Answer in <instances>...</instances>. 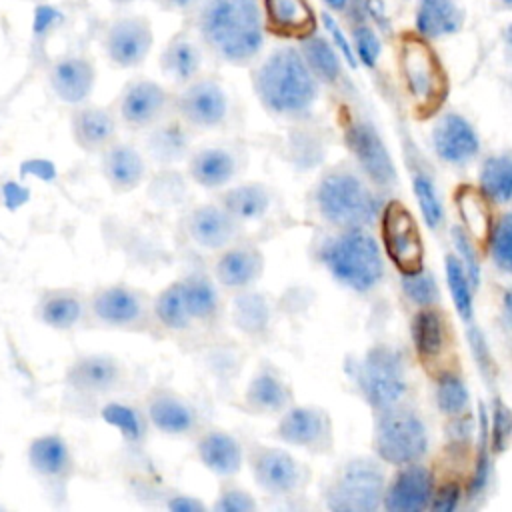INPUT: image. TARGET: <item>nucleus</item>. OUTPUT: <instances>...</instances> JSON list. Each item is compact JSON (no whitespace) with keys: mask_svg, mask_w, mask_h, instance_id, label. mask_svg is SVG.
<instances>
[{"mask_svg":"<svg viewBox=\"0 0 512 512\" xmlns=\"http://www.w3.org/2000/svg\"><path fill=\"white\" fill-rule=\"evenodd\" d=\"M206 42L226 60L244 62L262 44L260 12L254 0H214L202 16Z\"/></svg>","mask_w":512,"mask_h":512,"instance_id":"obj_1","label":"nucleus"},{"mask_svg":"<svg viewBox=\"0 0 512 512\" xmlns=\"http://www.w3.org/2000/svg\"><path fill=\"white\" fill-rule=\"evenodd\" d=\"M256 92L266 108L280 114H296L314 102L316 84L296 50L284 48L260 66Z\"/></svg>","mask_w":512,"mask_h":512,"instance_id":"obj_2","label":"nucleus"},{"mask_svg":"<svg viewBox=\"0 0 512 512\" xmlns=\"http://www.w3.org/2000/svg\"><path fill=\"white\" fill-rule=\"evenodd\" d=\"M322 260L334 278L354 290H370L384 270L376 240L360 228L332 238L322 250Z\"/></svg>","mask_w":512,"mask_h":512,"instance_id":"obj_3","label":"nucleus"},{"mask_svg":"<svg viewBox=\"0 0 512 512\" xmlns=\"http://www.w3.org/2000/svg\"><path fill=\"white\" fill-rule=\"evenodd\" d=\"M400 70L420 114H432L446 96V76L436 52L426 40L404 36L400 42Z\"/></svg>","mask_w":512,"mask_h":512,"instance_id":"obj_4","label":"nucleus"},{"mask_svg":"<svg viewBox=\"0 0 512 512\" xmlns=\"http://www.w3.org/2000/svg\"><path fill=\"white\" fill-rule=\"evenodd\" d=\"M316 202L322 216L346 228H360L374 220L376 216V198L372 192L352 174H328L318 190Z\"/></svg>","mask_w":512,"mask_h":512,"instance_id":"obj_5","label":"nucleus"},{"mask_svg":"<svg viewBox=\"0 0 512 512\" xmlns=\"http://www.w3.org/2000/svg\"><path fill=\"white\" fill-rule=\"evenodd\" d=\"M384 498V474L372 460L348 462L326 490V506L334 512H372Z\"/></svg>","mask_w":512,"mask_h":512,"instance_id":"obj_6","label":"nucleus"},{"mask_svg":"<svg viewBox=\"0 0 512 512\" xmlns=\"http://www.w3.org/2000/svg\"><path fill=\"white\" fill-rule=\"evenodd\" d=\"M374 430V448L388 464L406 466L416 462L428 446V436L422 420L402 408L382 410Z\"/></svg>","mask_w":512,"mask_h":512,"instance_id":"obj_7","label":"nucleus"},{"mask_svg":"<svg viewBox=\"0 0 512 512\" xmlns=\"http://www.w3.org/2000/svg\"><path fill=\"white\" fill-rule=\"evenodd\" d=\"M356 376L366 402L378 410L394 408L406 392L402 358L386 346L372 348L358 364Z\"/></svg>","mask_w":512,"mask_h":512,"instance_id":"obj_8","label":"nucleus"},{"mask_svg":"<svg viewBox=\"0 0 512 512\" xmlns=\"http://www.w3.org/2000/svg\"><path fill=\"white\" fill-rule=\"evenodd\" d=\"M382 240L394 266L402 274L422 270L424 246L418 224L400 202H390L382 214Z\"/></svg>","mask_w":512,"mask_h":512,"instance_id":"obj_9","label":"nucleus"},{"mask_svg":"<svg viewBox=\"0 0 512 512\" xmlns=\"http://www.w3.org/2000/svg\"><path fill=\"white\" fill-rule=\"evenodd\" d=\"M88 308L100 324L112 328H138L148 316L146 296L126 284L98 288L90 296Z\"/></svg>","mask_w":512,"mask_h":512,"instance_id":"obj_10","label":"nucleus"},{"mask_svg":"<svg viewBox=\"0 0 512 512\" xmlns=\"http://www.w3.org/2000/svg\"><path fill=\"white\" fill-rule=\"evenodd\" d=\"M152 28L140 16H126L116 20L104 36V50L118 68L140 66L152 48Z\"/></svg>","mask_w":512,"mask_h":512,"instance_id":"obj_11","label":"nucleus"},{"mask_svg":"<svg viewBox=\"0 0 512 512\" xmlns=\"http://www.w3.org/2000/svg\"><path fill=\"white\" fill-rule=\"evenodd\" d=\"M168 106V92L154 80L130 82L118 100V116L124 126L142 130L154 126Z\"/></svg>","mask_w":512,"mask_h":512,"instance_id":"obj_12","label":"nucleus"},{"mask_svg":"<svg viewBox=\"0 0 512 512\" xmlns=\"http://www.w3.org/2000/svg\"><path fill=\"white\" fill-rule=\"evenodd\" d=\"M124 366L110 354H84L66 372L70 388L82 394H110L120 388Z\"/></svg>","mask_w":512,"mask_h":512,"instance_id":"obj_13","label":"nucleus"},{"mask_svg":"<svg viewBox=\"0 0 512 512\" xmlns=\"http://www.w3.org/2000/svg\"><path fill=\"white\" fill-rule=\"evenodd\" d=\"M180 116L198 128H212L226 118L228 100L224 90L212 80H200L190 84L178 96Z\"/></svg>","mask_w":512,"mask_h":512,"instance_id":"obj_14","label":"nucleus"},{"mask_svg":"<svg viewBox=\"0 0 512 512\" xmlns=\"http://www.w3.org/2000/svg\"><path fill=\"white\" fill-rule=\"evenodd\" d=\"M346 142L358 164L380 186H388L396 180V170L380 136L368 124H352L346 130Z\"/></svg>","mask_w":512,"mask_h":512,"instance_id":"obj_15","label":"nucleus"},{"mask_svg":"<svg viewBox=\"0 0 512 512\" xmlns=\"http://www.w3.org/2000/svg\"><path fill=\"white\" fill-rule=\"evenodd\" d=\"M384 508L388 512H420L432 500V474L424 466L406 464L384 492Z\"/></svg>","mask_w":512,"mask_h":512,"instance_id":"obj_16","label":"nucleus"},{"mask_svg":"<svg viewBox=\"0 0 512 512\" xmlns=\"http://www.w3.org/2000/svg\"><path fill=\"white\" fill-rule=\"evenodd\" d=\"M432 142L436 154L448 164H466L478 154L480 142L474 128L460 114H444L434 130Z\"/></svg>","mask_w":512,"mask_h":512,"instance_id":"obj_17","label":"nucleus"},{"mask_svg":"<svg viewBox=\"0 0 512 512\" xmlns=\"http://www.w3.org/2000/svg\"><path fill=\"white\" fill-rule=\"evenodd\" d=\"M32 472L50 482H66L74 474V456L60 434H42L30 440L26 450Z\"/></svg>","mask_w":512,"mask_h":512,"instance_id":"obj_18","label":"nucleus"},{"mask_svg":"<svg viewBox=\"0 0 512 512\" xmlns=\"http://www.w3.org/2000/svg\"><path fill=\"white\" fill-rule=\"evenodd\" d=\"M96 84V70L84 56H64L50 68V86L66 104H82L88 100Z\"/></svg>","mask_w":512,"mask_h":512,"instance_id":"obj_19","label":"nucleus"},{"mask_svg":"<svg viewBox=\"0 0 512 512\" xmlns=\"http://www.w3.org/2000/svg\"><path fill=\"white\" fill-rule=\"evenodd\" d=\"M102 176L114 192H132L146 176L144 156L136 146L114 140L102 150Z\"/></svg>","mask_w":512,"mask_h":512,"instance_id":"obj_20","label":"nucleus"},{"mask_svg":"<svg viewBox=\"0 0 512 512\" xmlns=\"http://www.w3.org/2000/svg\"><path fill=\"white\" fill-rule=\"evenodd\" d=\"M146 418L158 432L168 436L188 434L196 424L190 404L166 388H156L148 394Z\"/></svg>","mask_w":512,"mask_h":512,"instance_id":"obj_21","label":"nucleus"},{"mask_svg":"<svg viewBox=\"0 0 512 512\" xmlns=\"http://www.w3.org/2000/svg\"><path fill=\"white\" fill-rule=\"evenodd\" d=\"M70 128L76 146L86 152H102L116 140L118 124L110 110L102 106H80L72 112Z\"/></svg>","mask_w":512,"mask_h":512,"instance_id":"obj_22","label":"nucleus"},{"mask_svg":"<svg viewBox=\"0 0 512 512\" xmlns=\"http://www.w3.org/2000/svg\"><path fill=\"white\" fill-rule=\"evenodd\" d=\"M254 478L260 488L272 494H284L296 488L300 480L298 462L284 450L262 448L252 456Z\"/></svg>","mask_w":512,"mask_h":512,"instance_id":"obj_23","label":"nucleus"},{"mask_svg":"<svg viewBox=\"0 0 512 512\" xmlns=\"http://www.w3.org/2000/svg\"><path fill=\"white\" fill-rule=\"evenodd\" d=\"M188 234L202 248H222L236 236V218L212 204L198 206L188 218Z\"/></svg>","mask_w":512,"mask_h":512,"instance_id":"obj_24","label":"nucleus"},{"mask_svg":"<svg viewBox=\"0 0 512 512\" xmlns=\"http://www.w3.org/2000/svg\"><path fill=\"white\" fill-rule=\"evenodd\" d=\"M200 462L218 476H232L242 466L240 444L222 430H210L202 434L196 444Z\"/></svg>","mask_w":512,"mask_h":512,"instance_id":"obj_25","label":"nucleus"},{"mask_svg":"<svg viewBox=\"0 0 512 512\" xmlns=\"http://www.w3.org/2000/svg\"><path fill=\"white\" fill-rule=\"evenodd\" d=\"M326 426V416L318 408H292L282 416L278 436L296 446H314L324 438Z\"/></svg>","mask_w":512,"mask_h":512,"instance_id":"obj_26","label":"nucleus"},{"mask_svg":"<svg viewBox=\"0 0 512 512\" xmlns=\"http://www.w3.org/2000/svg\"><path fill=\"white\" fill-rule=\"evenodd\" d=\"M270 28L282 36H306L314 30V12L306 0H264Z\"/></svg>","mask_w":512,"mask_h":512,"instance_id":"obj_27","label":"nucleus"},{"mask_svg":"<svg viewBox=\"0 0 512 512\" xmlns=\"http://www.w3.org/2000/svg\"><path fill=\"white\" fill-rule=\"evenodd\" d=\"M262 258L252 248H234L224 252L216 262V278L226 288H242L258 278Z\"/></svg>","mask_w":512,"mask_h":512,"instance_id":"obj_28","label":"nucleus"},{"mask_svg":"<svg viewBox=\"0 0 512 512\" xmlns=\"http://www.w3.org/2000/svg\"><path fill=\"white\" fill-rule=\"evenodd\" d=\"M454 202L462 218V224L466 226V234L478 242H486L492 230V218L488 198L484 196V192L464 184L456 190Z\"/></svg>","mask_w":512,"mask_h":512,"instance_id":"obj_29","label":"nucleus"},{"mask_svg":"<svg viewBox=\"0 0 512 512\" xmlns=\"http://www.w3.org/2000/svg\"><path fill=\"white\" fill-rule=\"evenodd\" d=\"M84 314V302L76 292L54 290L48 292L38 304V318L54 330L74 328Z\"/></svg>","mask_w":512,"mask_h":512,"instance_id":"obj_30","label":"nucleus"},{"mask_svg":"<svg viewBox=\"0 0 512 512\" xmlns=\"http://www.w3.org/2000/svg\"><path fill=\"white\" fill-rule=\"evenodd\" d=\"M234 174V158L222 148H202L190 160V176L204 188H218Z\"/></svg>","mask_w":512,"mask_h":512,"instance_id":"obj_31","label":"nucleus"},{"mask_svg":"<svg viewBox=\"0 0 512 512\" xmlns=\"http://www.w3.org/2000/svg\"><path fill=\"white\" fill-rule=\"evenodd\" d=\"M462 16L452 0H420L416 26L428 38L452 34L460 28Z\"/></svg>","mask_w":512,"mask_h":512,"instance_id":"obj_32","label":"nucleus"},{"mask_svg":"<svg viewBox=\"0 0 512 512\" xmlns=\"http://www.w3.org/2000/svg\"><path fill=\"white\" fill-rule=\"evenodd\" d=\"M150 306H152L154 318L168 330H184L192 322V316L188 312L186 298H184L182 280L172 282L162 292H158Z\"/></svg>","mask_w":512,"mask_h":512,"instance_id":"obj_33","label":"nucleus"},{"mask_svg":"<svg viewBox=\"0 0 512 512\" xmlns=\"http://www.w3.org/2000/svg\"><path fill=\"white\" fill-rule=\"evenodd\" d=\"M412 340L422 360L438 358L446 346L444 320L436 310H422L412 320Z\"/></svg>","mask_w":512,"mask_h":512,"instance_id":"obj_34","label":"nucleus"},{"mask_svg":"<svg viewBox=\"0 0 512 512\" xmlns=\"http://www.w3.org/2000/svg\"><path fill=\"white\" fill-rule=\"evenodd\" d=\"M100 418L118 430V434L122 436V440L130 446H136L144 440L146 436V416L130 406V404H122V402H106L100 408Z\"/></svg>","mask_w":512,"mask_h":512,"instance_id":"obj_35","label":"nucleus"},{"mask_svg":"<svg viewBox=\"0 0 512 512\" xmlns=\"http://www.w3.org/2000/svg\"><path fill=\"white\" fill-rule=\"evenodd\" d=\"M480 186L486 198L506 204L512 200V156L500 154L484 160L480 168Z\"/></svg>","mask_w":512,"mask_h":512,"instance_id":"obj_36","label":"nucleus"},{"mask_svg":"<svg viewBox=\"0 0 512 512\" xmlns=\"http://www.w3.org/2000/svg\"><path fill=\"white\" fill-rule=\"evenodd\" d=\"M222 204L234 218L250 220L264 214L268 208V192L260 184H242L228 190L222 198Z\"/></svg>","mask_w":512,"mask_h":512,"instance_id":"obj_37","label":"nucleus"},{"mask_svg":"<svg viewBox=\"0 0 512 512\" xmlns=\"http://www.w3.org/2000/svg\"><path fill=\"white\" fill-rule=\"evenodd\" d=\"M162 68L176 82H188L200 68V54L188 40H174L162 54Z\"/></svg>","mask_w":512,"mask_h":512,"instance_id":"obj_38","label":"nucleus"},{"mask_svg":"<svg viewBox=\"0 0 512 512\" xmlns=\"http://www.w3.org/2000/svg\"><path fill=\"white\" fill-rule=\"evenodd\" d=\"M246 402L258 410H280L288 402V390L272 372H260L246 390Z\"/></svg>","mask_w":512,"mask_h":512,"instance_id":"obj_39","label":"nucleus"},{"mask_svg":"<svg viewBox=\"0 0 512 512\" xmlns=\"http://www.w3.org/2000/svg\"><path fill=\"white\" fill-rule=\"evenodd\" d=\"M184 298L192 320H208L218 308L214 286L204 276H188L182 280Z\"/></svg>","mask_w":512,"mask_h":512,"instance_id":"obj_40","label":"nucleus"},{"mask_svg":"<svg viewBox=\"0 0 512 512\" xmlns=\"http://www.w3.org/2000/svg\"><path fill=\"white\" fill-rule=\"evenodd\" d=\"M186 144H188V138H186L182 126L174 124V122L154 128V132L148 138L150 154L158 162L178 160L186 152Z\"/></svg>","mask_w":512,"mask_h":512,"instance_id":"obj_41","label":"nucleus"},{"mask_svg":"<svg viewBox=\"0 0 512 512\" xmlns=\"http://www.w3.org/2000/svg\"><path fill=\"white\" fill-rule=\"evenodd\" d=\"M446 282L458 314L468 322L472 318V292L464 266L456 256H446Z\"/></svg>","mask_w":512,"mask_h":512,"instance_id":"obj_42","label":"nucleus"},{"mask_svg":"<svg viewBox=\"0 0 512 512\" xmlns=\"http://www.w3.org/2000/svg\"><path fill=\"white\" fill-rule=\"evenodd\" d=\"M304 56L310 68L324 80L334 82L340 76V62L334 50L322 38H310L304 42Z\"/></svg>","mask_w":512,"mask_h":512,"instance_id":"obj_43","label":"nucleus"},{"mask_svg":"<svg viewBox=\"0 0 512 512\" xmlns=\"http://www.w3.org/2000/svg\"><path fill=\"white\" fill-rule=\"evenodd\" d=\"M436 404L448 416H460L468 404V390L456 374H444L436 386Z\"/></svg>","mask_w":512,"mask_h":512,"instance_id":"obj_44","label":"nucleus"},{"mask_svg":"<svg viewBox=\"0 0 512 512\" xmlns=\"http://www.w3.org/2000/svg\"><path fill=\"white\" fill-rule=\"evenodd\" d=\"M234 322L244 332H258L264 328L268 320L266 302L258 294H244L238 296L234 302Z\"/></svg>","mask_w":512,"mask_h":512,"instance_id":"obj_45","label":"nucleus"},{"mask_svg":"<svg viewBox=\"0 0 512 512\" xmlns=\"http://www.w3.org/2000/svg\"><path fill=\"white\" fill-rule=\"evenodd\" d=\"M488 240L494 262L502 270L512 272V212L498 218V222L490 230Z\"/></svg>","mask_w":512,"mask_h":512,"instance_id":"obj_46","label":"nucleus"},{"mask_svg":"<svg viewBox=\"0 0 512 512\" xmlns=\"http://www.w3.org/2000/svg\"><path fill=\"white\" fill-rule=\"evenodd\" d=\"M414 194H416V200H418V206L422 210L426 224L430 228H436L442 222L444 212H442L440 198H438L436 188L430 182V178H426L424 174H416L414 176Z\"/></svg>","mask_w":512,"mask_h":512,"instance_id":"obj_47","label":"nucleus"},{"mask_svg":"<svg viewBox=\"0 0 512 512\" xmlns=\"http://www.w3.org/2000/svg\"><path fill=\"white\" fill-rule=\"evenodd\" d=\"M402 288L410 300H414L420 306H430L438 298L436 280L430 272L418 270L410 274H402Z\"/></svg>","mask_w":512,"mask_h":512,"instance_id":"obj_48","label":"nucleus"},{"mask_svg":"<svg viewBox=\"0 0 512 512\" xmlns=\"http://www.w3.org/2000/svg\"><path fill=\"white\" fill-rule=\"evenodd\" d=\"M492 416V446L496 452H500L504 450L506 440L510 438L512 432V412L504 404L496 402Z\"/></svg>","mask_w":512,"mask_h":512,"instance_id":"obj_49","label":"nucleus"},{"mask_svg":"<svg viewBox=\"0 0 512 512\" xmlns=\"http://www.w3.org/2000/svg\"><path fill=\"white\" fill-rule=\"evenodd\" d=\"M354 42H356V52H358L360 60L366 66H374L378 60V54H380V42H378L376 34L370 28L360 26L354 30Z\"/></svg>","mask_w":512,"mask_h":512,"instance_id":"obj_50","label":"nucleus"},{"mask_svg":"<svg viewBox=\"0 0 512 512\" xmlns=\"http://www.w3.org/2000/svg\"><path fill=\"white\" fill-rule=\"evenodd\" d=\"M256 508V502L250 494L238 488H228L220 494L218 502L214 504V510L218 512H250Z\"/></svg>","mask_w":512,"mask_h":512,"instance_id":"obj_51","label":"nucleus"},{"mask_svg":"<svg viewBox=\"0 0 512 512\" xmlns=\"http://www.w3.org/2000/svg\"><path fill=\"white\" fill-rule=\"evenodd\" d=\"M452 238H454V244H456L458 252L464 256L468 274H470V278H472V284L476 286V284H478V278H480V268H478V262H476V256H474V250H472L470 236H468L462 228L454 226V228H452Z\"/></svg>","mask_w":512,"mask_h":512,"instance_id":"obj_52","label":"nucleus"},{"mask_svg":"<svg viewBox=\"0 0 512 512\" xmlns=\"http://www.w3.org/2000/svg\"><path fill=\"white\" fill-rule=\"evenodd\" d=\"M458 500H460V488H458V484L450 482V484H444L436 492V496H432L430 508L434 512H452L458 506Z\"/></svg>","mask_w":512,"mask_h":512,"instance_id":"obj_53","label":"nucleus"},{"mask_svg":"<svg viewBox=\"0 0 512 512\" xmlns=\"http://www.w3.org/2000/svg\"><path fill=\"white\" fill-rule=\"evenodd\" d=\"M60 18H62V14L54 6H38L36 14H34V22H32L34 34H38V36L46 34Z\"/></svg>","mask_w":512,"mask_h":512,"instance_id":"obj_54","label":"nucleus"},{"mask_svg":"<svg viewBox=\"0 0 512 512\" xmlns=\"http://www.w3.org/2000/svg\"><path fill=\"white\" fill-rule=\"evenodd\" d=\"M322 20H324V24H326V28H328V32L332 34V38H334V42L338 44V48L342 50V54H344V58H346V62L354 68L356 66V58H354V52H352V48H350V44H348V40L344 38V34H342V30L338 28V24L334 22V18L332 16H328V14H322Z\"/></svg>","mask_w":512,"mask_h":512,"instance_id":"obj_55","label":"nucleus"},{"mask_svg":"<svg viewBox=\"0 0 512 512\" xmlns=\"http://www.w3.org/2000/svg\"><path fill=\"white\" fill-rule=\"evenodd\" d=\"M28 172L42 178V180H52L54 174H56L54 166L46 160H28V162H24L22 164V174H28Z\"/></svg>","mask_w":512,"mask_h":512,"instance_id":"obj_56","label":"nucleus"},{"mask_svg":"<svg viewBox=\"0 0 512 512\" xmlns=\"http://www.w3.org/2000/svg\"><path fill=\"white\" fill-rule=\"evenodd\" d=\"M168 508L172 512H202L204 504L190 496H174L168 500Z\"/></svg>","mask_w":512,"mask_h":512,"instance_id":"obj_57","label":"nucleus"},{"mask_svg":"<svg viewBox=\"0 0 512 512\" xmlns=\"http://www.w3.org/2000/svg\"><path fill=\"white\" fill-rule=\"evenodd\" d=\"M504 318H506V322L512 328V288L504 296Z\"/></svg>","mask_w":512,"mask_h":512,"instance_id":"obj_58","label":"nucleus"},{"mask_svg":"<svg viewBox=\"0 0 512 512\" xmlns=\"http://www.w3.org/2000/svg\"><path fill=\"white\" fill-rule=\"evenodd\" d=\"M504 40H506V46H508V52L512 54V24L506 28V34H504Z\"/></svg>","mask_w":512,"mask_h":512,"instance_id":"obj_59","label":"nucleus"},{"mask_svg":"<svg viewBox=\"0 0 512 512\" xmlns=\"http://www.w3.org/2000/svg\"><path fill=\"white\" fill-rule=\"evenodd\" d=\"M332 8H336V10H342L344 8V4H346V0H326Z\"/></svg>","mask_w":512,"mask_h":512,"instance_id":"obj_60","label":"nucleus"},{"mask_svg":"<svg viewBox=\"0 0 512 512\" xmlns=\"http://www.w3.org/2000/svg\"><path fill=\"white\" fill-rule=\"evenodd\" d=\"M172 4H176V6H186L188 2H192V0H170Z\"/></svg>","mask_w":512,"mask_h":512,"instance_id":"obj_61","label":"nucleus"},{"mask_svg":"<svg viewBox=\"0 0 512 512\" xmlns=\"http://www.w3.org/2000/svg\"><path fill=\"white\" fill-rule=\"evenodd\" d=\"M504 4H508V6H512V0H504Z\"/></svg>","mask_w":512,"mask_h":512,"instance_id":"obj_62","label":"nucleus"},{"mask_svg":"<svg viewBox=\"0 0 512 512\" xmlns=\"http://www.w3.org/2000/svg\"><path fill=\"white\" fill-rule=\"evenodd\" d=\"M0 460H2V456H0Z\"/></svg>","mask_w":512,"mask_h":512,"instance_id":"obj_63","label":"nucleus"}]
</instances>
